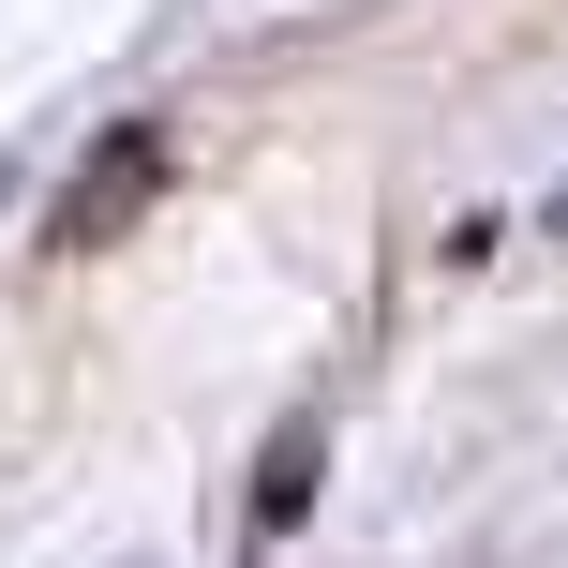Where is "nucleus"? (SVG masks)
<instances>
[{"label": "nucleus", "instance_id": "f257e3e1", "mask_svg": "<svg viewBox=\"0 0 568 568\" xmlns=\"http://www.w3.org/2000/svg\"><path fill=\"white\" fill-rule=\"evenodd\" d=\"M165 120H105V135H90V165L60 180V210H45V240L60 255H105V240H135L150 225V195H165Z\"/></svg>", "mask_w": 568, "mask_h": 568}, {"label": "nucleus", "instance_id": "f03ea898", "mask_svg": "<svg viewBox=\"0 0 568 568\" xmlns=\"http://www.w3.org/2000/svg\"><path fill=\"white\" fill-rule=\"evenodd\" d=\"M300 509H314V419H284V434H270V464H255V539H284Z\"/></svg>", "mask_w": 568, "mask_h": 568}, {"label": "nucleus", "instance_id": "7ed1b4c3", "mask_svg": "<svg viewBox=\"0 0 568 568\" xmlns=\"http://www.w3.org/2000/svg\"><path fill=\"white\" fill-rule=\"evenodd\" d=\"M0 195H16V180H0Z\"/></svg>", "mask_w": 568, "mask_h": 568}]
</instances>
